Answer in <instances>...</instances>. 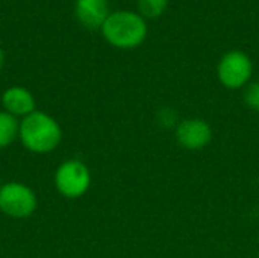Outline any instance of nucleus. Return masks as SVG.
<instances>
[{"label": "nucleus", "mask_w": 259, "mask_h": 258, "mask_svg": "<svg viewBox=\"0 0 259 258\" xmlns=\"http://www.w3.org/2000/svg\"><path fill=\"white\" fill-rule=\"evenodd\" d=\"M103 38L117 49L131 50L144 43L147 38V21L140 12L114 11L108 15L100 27Z\"/></svg>", "instance_id": "nucleus-1"}, {"label": "nucleus", "mask_w": 259, "mask_h": 258, "mask_svg": "<svg viewBox=\"0 0 259 258\" xmlns=\"http://www.w3.org/2000/svg\"><path fill=\"white\" fill-rule=\"evenodd\" d=\"M18 138L29 152L50 154L61 144L62 129L52 116L36 109L20 120Z\"/></svg>", "instance_id": "nucleus-2"}, {"label": "nucleus", "mask_w": 259, "mask_h": 258, "mask_svg": "<svg viewBox=\"0 0 259 258\" xmlns=\"http://www.w3.org/2000/svg\"><path fill=\"white\" fill-rule=\"evenodd\" d=\"M53 182L59 195L67 199L82 198L91 186V172L80 160H67L55 172Z\"/></svg>", "instance_id": "nucleus-3"}, {"label": "nucleus", "mask_w": 259, "mask_h": 258, "mask_svg": "<svg viewBox=\"0 0 259 258\" xmlns=\"http://www.w3.org/2000/svg\"><path fill=\"white\" fill-rule=\"evenodd\" d=\"M35 192L18 181L5 182L0 187V211L12 219H26L36 210Z\"/></svg>", "instance_id": "nucleus-4"}, {"label": "nucleus", "mask_w": 259, "mask_h": 258, "mask_svg": "<svg viewBox=\"0 0 259 258\" xmlns=\"http://www.w3.org/2000/svg\"><path fill=\"white\" fill-rule=\"evenodd\" d=\"M253 75V64L247 53L231 50L222 56L217 65V78L228 90L246 88Z\"/></svg>", "instance_id": "nucleus-5"}, {"label": "nucleus", "mask_w": 259, "mask_h": 258, "mask_svg": "<svg viewBox=\"0 0 259 258\" xmlns=\"http://www.w3.org/2000/svg\"><path fill=\"white\" fill-rule=\"evenodd\" d=\"M175 137L181 148L187 151H202L212 141V128L206 120L191 117L178 123Z\"/></svg>", "instance_id": "nucleus-6"}, {"label": "nucleus", "mask_w": 259, "mask_h": 258, "mask_svg": "<svg viewBox=\"0 0 259 258\" xmlns=\"http://www.w3.org/2000/svg\"><path fill=\"white\" fill-rule=\"evenodd\" d=\"M2 105L3 111L9 113L17 119H24L33 111H36V102L33 94L20 85L9 87L2 94Z\"/></svg>", "instance_id": "nucleus-7"}, {"label": "nucleus", "mask_w": 259, "mask_h": 258, "mask_svg": "<svg viewBox=\"0 0 259 258\" xmlns=\"http://www.w3.org/2000/svg\"><path fill=\"white\" fill-rule=\"evenodd\" d=\"M74 14L85 27L100 29L111 12L108 0H76Z\"/></svg>", "instance_id": "nucleus-8"}, {"label": "nucleus", "mask_w": 259, "mask_h": 258, "mask_svg": "<svg viewBox=\"0 0 259 258\" xmlns=\"http://www.w3.org/2000/svg\"><path fill=\"white\" fill-rule=\"evenodd\" d=\"M20 134V119L6 111H0V149L11 146Z\"/></svg>", "instance_id": "nucleus-9"}, {"label": "nucleus", "mask_w": 259, "mask_h": 258, "mask_svg": "<svg viewBox=\"0 0 259 258\" xmlns=\"http://www.w3.org/2000/svg\"><path fill=\"white\" fill-rule=\"evenodd\" d=\"M168 0H138L140 15L144 18H158L165 12Z\"/></svg>", "instance_id": "nucleus-10"}, {"label": "nucleus", "mask_w": 259, "mask_h": 258, "mask_svg": "<svg viewBox=\"0 0 259 258\" xmlns=\"http://www.w3.org/2000/svg\"><path fill=\"white\" fill-rule=\"evenodd\" d=\"M244 103L249 109H252L253 113L259 114V81L256 82H250L246 88H244V94H243Z\"/></svg>", "instance_id": "nucleus-11"}, {"label": "nucleus", "mask_w": 259, "mask_h": 258, "mask_svg": "<svg viewBox=\"0 0 259 258\" xmlns=\"http://www.w3.org/2000/svg\"><path fill=\"white\" fill-rule=\"evenodd\" d=\"M159 116H161V120L159 122H162L161 125H164V126H178V117H176V113L175 111H171V109H161V113H159Z\"/></svg>", "instance_id": "nucleus-12"}, {"label": "nucleus", "mask_w": 259, "mask_h": 258, "mask_svg": "<svg viewBox=\"0 0 259 258\" xmlns=\"http://www.w3.org/2000/svg\"><path fill=\"white\" fill-rule=\"evenodd\" d=\"M3 65H5V52L0 49V70L3 68Z\"/></svg>", "instance_id": "nucleus-13"}, {"label": "nucleus", "mask_w": 259, "mask_h": 258, "mask_svg": "<svg viewBox=\"0 0 259 258\" xmlns=\"http://www.w3.org/2000/svg\"><path fill=\"white\" fill-rule=\"evenodd\" d=\"M0 187H2V182H0Z\"/></svg>", "instance_id": "nucleus-14"}, {"label": "nucleus", "mask_w": 259, "mask_h": 258, "mask_svg": "<svg viewBox=\"0 0 259 258\" xmlns=\"http://www.w3.org/2000/svg\"><path fill=\"white\" fill-rule=\"evenodd\" d=\"M258 258H259V252H258Z\"/></svg>", "instance_id": "nucleus-15"}]
</instances>
